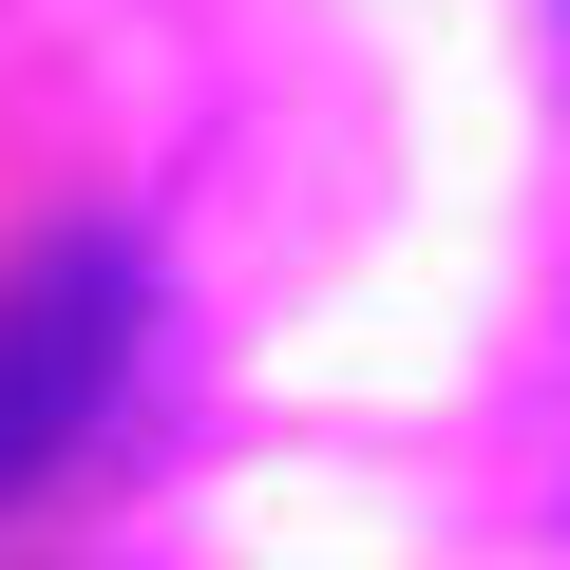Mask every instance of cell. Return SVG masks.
I'll use <instances>...</instances> for the list:
<instances>
[{"label": "cell", "mask_w": 570, "mask_h": 570, "mask_svg": "<svg viewBox=\"0 0 570 570\" xmlns=\"http://www.w3.org/2000/svg\"><path fill=\"white\" fill-rule=\"evenodd\" d=\"M115 362H134V247L77 228V247H39L20 285H0V494L58 475V456L96 438Z\"/></svg>", "instance_id": "obj_1"}]
</instances>
